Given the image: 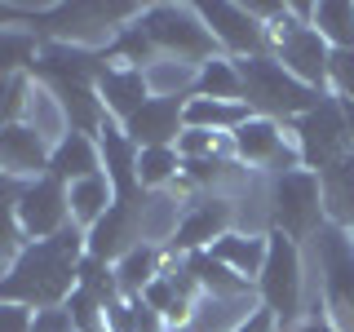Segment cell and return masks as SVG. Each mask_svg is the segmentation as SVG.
I'll use <instances>...</instances> for the list:
<instances>
[{
    "mask_svg": "<svg viewBox=\"0 0 354 332\" xmlns=\"http://www.w3.org/2000/svg\"><path fill=\"white\" fill-rule=\"evenodd\" d=\"M257 306H261L257 288H248V293H199L182 332H235Z\"/></svg>",
    "mask_w": 354,
    "mask_h": 332,
    "instance_id": "cell-18",
    "label": "cell"
},
{
    "mask_svg": "<svg viewBox=\"0 0 354 332\" xmlns=\"http://www.w3.org/2000/svg\"><path fill=\"white\" fill-rule=\"evenodd\" d=\"M102 332H138V310H133V297H115L111 306H102Z\"/></svg>",
    "mask_w": 354,
    "mask_h": 332,
    "instance_id": "cell-36",
    "label": "cell"
},
{
    "mask_svg": "<svg viewBox=\"0 0 354 332\" xmlns=\"http://www.w3.org/2000/svg\"><path fill=\"white\" fill-rule=\"evenodd\" d=\"M115 204V186L106 182V173H93L84 182L66 186V208H71V221L80 230H88L97 217H106V208Z\"/></svg>",
    "mask_w": 354,
    "mask_h": 332,
    "instance_id": "cell-27",
    "label": "cell"
},
{
    "mask_svg": "<svg viewBox=\"0 0 354 332\" xmlns=\"http://www.w3.org/2000/svg\"><path fill=\"white\" fill-rule=\"evenodd\" d=\"M177 177H182V155H177V147L138 151V186L142 191H169Z\"/></svg>",
    "mask_w": 354,
    "mask_h": 332,
    "instance_id": "cell-32",
    "label": "cell"
},
{
    "mask_svg": "<svg viewBox=\"0 0 354 332\" xmlns=\"http://www.w3.org/2000/svg\"><path fill=\"white\" fill-rule=\"evenodd\" d=\"M195 191L177 177L169 191H147L138 199V235L142 243H155V248H169L177 226H182V213H186V199Z\"/></svg>",
    "mask_w": 354,
    "mask_h": 332,
    "instance_id": "cell-15",
    "label": "cell"
},
{
    "mask_svg": "<svg viewBox=\"0 0 354 332\" xmlns=\"http://www.w3.org/2000/svg\"><path fill=\"white\" fill-rule=\"evenodd\" d=\"M328 93L354 102V49H332V62H328Z\"/></svg>",
    "mask_w": 354,
    "mask_h": 332,
    "instance_id": "cell-35",
    "label": "cell"
},
{
    "mask_svg": "<svg viewBox=\"0 0 354 332\" xmlns=\"http://www.w3.org/2000/svg\"><path fill=\"white\" fill-rule=\"evenodd\" d=\"M142 75H147V89L151 98H173V102H186V98H195V84H199V66L195 62H182V58H155L142 66Z\"/></svg>",
    "mask_w": 354,
    "mask_h": 332,
    "instance_id": "cell-25",
    "label": "cell"
},
{
    "mask_svg": "<svg viewBox=\"0 0 354 332\" xmlns=\"http://www.w3.org/2000/svg\"><path fill=\"white\" fill-rule=\"evenodd\" d=\"M230 142H235V160L257 177H279V173L301 169V151H297L292 124H279V120H266V116H248L230 133Z\"/></svg>",
    "mask_w": 354,
    "mask_h": 332,
    "instance_id": "cell-10",
    "label": "cell"
},
{
    "mask_svg": "<svg viewBox=\"0 0 354 332\" xmlns=\"http://www.w3.org/2000/svg\"><path fill=\"white\" fill-rule=\"evenodd\" d=\"M138 199H115L106 208V217H97L93 226L84 230V257L115 266L129 248H138Z\"/></svg>",
    "mask_w": 354,
    "mask_h": 332,
    "instance_id": "cell-14",
    "label": "cell"
},
{
    "mask_svg": "<svg viewBox=\"0 0 354 332\" xmlns=\"http://www.w3.org/2000/svg\"><path fill=\"white\" fill-rule=\"evenodd\" d=\"M31 319L36 310L22 302H0V332H31Z\"/></svg>",
    "mask_w": 354,
    "mask_h": 332,
    "instance_id": "cell-38",
    "label": "cell"
},
{
    "mask_svg": "<svg viewBox=\"0 0 354 332\" xmlns=\"http://www.w3.org/2000/svg\"><path fill=\"white\" fill-rule=\"evenodd\" d=\"M14 217H18V230H22V239H27V243L53 239L58 230L71 226L66 186L53 173L36 177V182H22L18 186V199H14Z\"/></svg>",
    "mask_w": 354,
    "mask_h": 332,
    "instance_id": "cell-11",
    "label": "cell"
},
{
    "mask_svg": "<svg viewBox=\"0 0 354 332\" xmlns=\"http://www.w3.org/2000/svg\"><path fill=\"white\" fill-rule=\"evenodd\" d=\"M195 98H221V102H243V80H239V62L217 53V58L199 62V84Z\"/></svg>",
    "mask_w": 354,
    "mask_h": 332,
    "instance_id": "cell-30",
    "label": "cell"
},
{
    "mask_svg": "<svg viewBox=\"0 0 354 332\" xmlns=\"http://www.w3.org/2000/svg\"><path fill=\"white\" fill-rule=\"evenodd\" d=\"M310 27L324 36L328 49H354V0H319Z\"/></svg>",
    "mask_w": 354,
    "mask_h": 332,
    "instance_id": "cell-31",
    "label": "cell"
},
{
    "mask_svg": "<svg viewBox=\"0 0 354 332\" xmlns=\"http://www.w3.org/2000/svg\"><path fill=\"white\" fill-rule=\"evenodd\" d=\"M22 124L27 129H36L49 147H58V142L71 133V120H66V107H62V98L53 93L44 80H36L31 75V89H27V107H22Z\"/></svg>",
    "mask_w": 354,
    "mask_h": 332,
    "instance_id": "cell-21",
    "label": "cell"
},
{
    "mask_svg": "<svg viewBox=\"0 0 354 332\" xmlns=\"http://www.w3.org/2000/svg\"><path fill=\"white\" fill-rule=\"evenodd\" d=\"M40 53V36L31 22H14V27H0V75H22L36 66Z\"/></svg>",
    "mask_w": 354,
    "mask_h": 332,
    "instance_id": "cell-29",
    "label": "cell"
},
{
    "mask_svg": "<svg viewBox=\"0 0 354 332\" xmlns=\"http://www.w3.org/2000/svg\"><path fill=\"white\" fill-rule=\"evenodd\" d=\"M49 155H53V147L36 129L22 124V120L0 129V173L9 182H36V177H44L49 173Z\"/></svg>",
    "mask_w": 354,
    "mask_h": 332,
    "instance_id": "cell-16",
    "label": "cell"
},
{
    "mask_svg": "<svg viewBox=\"0 0 354 332\" xmlns=\"http://www.w3.org/2000/svg\"><path fill=\"white\" fill-rule=\"evenodd\" d=\"M239 80H243V102H248L252 116L279 120V124H292V120L306 116L319 98H328V93H319V89L301 84L297 75H288L270 53L243 58L239 62Z\"/></svg>",
    "mask_w": 354,
    "mask_h": 332,
    "instance_id": "cell-5",
    "label": "cell"
},
{
    "mask_svg": "<svg viewBox=\"0 0 354 332\" xmlns=\"http://www.w3.org/2000/svg\"><path fill=\"white\" fill-rule=\"evenodd\" d=\"M182 107L186 102H173V98H151L147 107L138 111V116L129 120V124H120L133 138V147L147 151V147H177V138H182Z\"/></svg>",
    "mask_w": 354,
    "mask_h": 332,
    "instance_id": "cell-20",
    "label": "cell"
},
{
    "mask_svg": "<svg viewBox=\"0 0 354 332\" xmlns=\"http://www.w3.org/2000/svg\"><path fill=\"white\" fill-rule=\"evenodd\" d=\"M164 261H169V248H155V243H138V248H129L124 257L115 261L120 297H142L164 275Z\"/></svg>",
    "mask_w": 354,
    "mask_h": 332,
    "instance_id": "cell-23",
    "label": "cell"
},
{
    "mask_svg": "<svg viewBox=\"0 0 354 332\" xmlns=\"http://www.w3.org/2000/svg\"><path fill=\"white\" fill-rule=\"evenodd\" d=\"M266 199H270V230L306 243L328 221L324 208V182L310 169H292L279 177H266Z\"/></svg>",
    "mask_w": 354,
    "mask_h": 332,
    "instance_id": "cell-6",
    "label": "cell"
},
{
    "mask_svg": "<svg viewBox=\"0 0 354 332\" xmlns=\"http://www.w3.org/2000/svg\"><path fill=\"white\" fill-rule=\"evenodd\" d=\"M147 5H53L36 22V36L53 44H71L84 53H102L115 44V36L129 22L142 18Z\"/></svg>",
    "mask_w": 354,
    "mask_h": 332,
    "instance_id": "cell-4",
    "label": "cell"
},
{
    "mask_svg": "<svg viewBox=\"0 0 354 332\" xmlns=\"http://www.w3.org/2000/svg\"><path fill=\"white\" fill-rule=\"evenodd\" d=\"M97 155H102V173L115 186V199H142L147 191L138 186V147L115 120L97 129Z\"/></svg>",
    "mask_w": 354,
    "mask_h": 332,
    "instance_id": "cell-19",
    "label": "cell"
},
{
    "mask_svg": "<svg viewBox=\"0 0 354 332\" xmlns=\"http://www.w3.org/2000/svg\"><path fill=\"white\" fill-rule=\"evenodd\" d=\"M297 332H337V328H332V324H324V319H310V324H301Z\"/></svg>",
    "mask_w": 354,
    "mask_h": 332,
    "instance_id": "cell-40",
    "label": "cell"
},
{
    "mask_svg": "<svg viewBox=\"0 0 354 332\" xmlns=\"http://www.w3.org/2000/svg\"><path fill=\"white\" fill-rule=\"evenodd\" d=\"M248 116H252L248 102H221V98H186L182 107V124L208 133H235Z\"/></svg>",
    "mask_w": 354,
    "mask_h": 332,
    "instance_id": "cell-26",
    "label": "cell"
},
{
    "mask_svg": "<svg viewBox=\"0 0 354 332\" xmlns=\"http://www.w3.org/2000/svg\"><path fill=\"white\" fill-rule=\"evenodd\" d=\"M27 89H31V71H22V75H0V129H9V124H18V120H22Z\"/></svg>",
    "mask_w": 354,
    "mask_h": 332,
    "instance_id": "cell-34",
    "label": "cell"
},
{
    "mask_svg": "<svg viewBox=\"0 0 354 332\" xmlns=\"http://www.w3.org/2000/svg\"><path fill=\"white\" fill-rule=\"evenodd\" d=\"M235 332H283V328H279V319H274L270 310H261V306H257V310H252V315L243 319Z\"/></svg>",
    "mask_w": 354,
    "mask_h": 332,
    "instance_id": "cell-39",
    "label": "cell"
},
{
    "mask_svg": "<svg viewBox=\"0 0 354 332\" xmlns=\"http://www.w3.org/2000/svg\"><path fill=\"white\" fill-rule=\"evenodd\" d=\"M266 239L270 235H243V230H226L213 248V257L226 266V270H235L239 279H248V284H257V275H261V266H266Z\"/></svg>",
    "mask_w": 354,
    "mask_h": 332,
    "instance_id": "cell-24",
    "label": "cell"
},
{
    "mask_svg": "<svg viewBox=\"0 0 354 332\" xmlns=\"http://www.w3.org/2000/svg\"><path fill=\"white\" fill-rule=\"evenodd\" d=\"M266 53L283 66L288 75H297L301 84L328 93V62H332V49L324 44L310 22H297L292 9H283L279 18L266 27Z\"/></svg>",
    "mask_w": 354,
    "mask_h": 332,
    "instance_id": "cell-8",
    "label": "cell"
},
{
    "mask_svg": "<svg viewBox=\"0 0 354 332\" xmlns=\"http://www.w3.org/2000/svg\"><path fill=\"white\" fill-rule=\"evenodd\" d=\"M319 182H324L328 221L354 230V155H346V160H337L332 169H324V173H319Z\"/></svg>",
    "mask_w": 354,
    "mask_h": 332,
    "instance_id": "cell-28",
    "label": "cell"
},
{
    "mask_svg": "<svg viewBox=\"0 0 354 332\" xmlns=\"http://www.w3.org/2000/svg\"><path fill=\"white\" fill-rule=\"evenodd\" d=\"M306 293H310V266H306V243L270 230L266 239V266L257 275V302L279 319L283 332H297L306 324Z\"/></svg>",
    "mask_w": 354,
    "mask_h": 332,
    "instance_id": "cell-3",
    "label": "cell"
},
{
    "mask_svg": "<svg viewBox=\"0 0 354 332\" xmlns=\"http://www.w3.org/2000/svg\"><path fill=\"white\" fill-rule=\"evenodd\" d=\"M138 27L147 31L151 49L160 58H182L195 66L217 58V40L204 27V18H199V5H147Z\"/></svg>",
    "mask_w": 354,
    "mask_h": 332,
    "instance_id": "cell-7",
    "label": "cell"
},
{
    "mask_svg": "<svg viewBox=\"0 0 354 332\" xmlns=\"http://www.w3.org/2000/svg\"><path fill=\"white\" fill-rule=\"evenodd\" d=\"M199 18H204L208 31H213L217 53H226V58L243 62V58H257V53H266V27L248 14V5H226V0H213V5H199Z\"/></svg>",
    "mask_w": 354,
    "mask_h": 332,
    "instance_id": "cell-13",
    "label": "cell"
},
{
    "mask_svg": "<svg viewBox=\"0 0 354 332\" xmlns=\"http://www.w3.org/2000/svg\"><path fill=\"white\" fill-rule=\"evenodd\" d=\"M49 173L58 177L62 186L71 182H84V177L102 173V155H97V138H88V133H66V138L53 147L49 155Z\"/></svg>",
    "mask_w": 354,
    "mask_h": 332,
    "instance_id": "cell-22",
    "label": "cell"
},
{
    "mask_svg": "<svg viewBox=\"0 0 354 332\" xmlns=\"http://www.w3.org/2000/svg\"><path fill=\"white\" fill-rule=\"evenodd\" d=\"M186 270H191V279L199 284V293H248V279H239L235 270H226L213 252H186Z\"/></svg>",
    "mask_w": 354,
    "mask_h": 332,
    "instance_id": "cell-33",
    "label": "cell"
},
{
    "mask_svg": "<svg viewBox=\"0 0 354 332\" xmlns=\"http://www.w3.org/2000/svg\"><path fill=\"white\" fill-rule=\"evenodd\" d=\"M310 293H306V324L324 319L337 332H354V230L324 221L306 239Z\"/></svg>",
    "mask_w": 354,
    "mask_h": 332,
    "instance_id": "cell-2",
    "label": "cell"
},
{
    "mask_svg": "<svg viewBox=\"0 0 354 332\" xmlns=\"http://www.w3.org/2000/svg\"><path fill=\"white\" fill-rule=\"evenodd\" d=\"M93 89H97V98H102L106 120H115V124H129V120H133L142 107L151 102L147 75H142L138 66H115V62H102V71H97Z\"/></svg>",
    "mask_w": 354,
    "mask_h": 332,
    "instance_id": "cell-17",
    "label": "cell"
},
{
    "mask_svg": "<svg viewBox=\"0 0 354 332\" xmlns=\"http://www.w3.org/2000/svg\"><path fill=\"white\" fill-rule=\"evenodd\" d=\"M31 332H80V328H75V319H71L66 306H49V310H36Z\"/></svg>",
    "mask_w": 354,
    "mask_h": 332,
    "instance_id": "cell-37",
    "label": "cell"
},
{
    "mask_svg": "<svg viewBox=\"0 0 354 332\" xmlns=\"http://www.w3.org/2000/svg\"><path fill=\"white\" fill-rule=\"evenodd\" d=\"M292 138H297V151H301V169H310V173H324L337 160L354 155L346 111H341V98H332V93L319 98L306 116L292 120Z\"/></svg>",
    "mask_w": 354,
    "mask_h": 332,
    "instance_id": "cell-9",
    "label": "cell"
},
{
    "mask_svg": "<svg viewBox=\"0 0 354 332\" xmlns=\"http://www.w3.org/2000/svg\"><path fill=\"white\" fill-rule=\"evenodd\" d=\"M226 230H235V204H230V195H191L169 252H182V257L186 252H208Z\"/></svg>",
    "mask_w": 354,
    "mask_h": 332,
    "instance_id": "cell-12",
    "label": "cell"
},
{
    "mask_svg": "<svg viewBox=\"0 0 354 332\" xmlns=\"http://www.w3.org/2000/svg\"><path fill=\"white\" fill-rule=\"evenodd\" d=\"M80 261H84V230L66 226L53 239L27 243L18 261L0 275V302H22L31 310L66 306V297L80 284Z\"/></svg>",
    "mask_w": 354,
    "mask_h": 332,
    "instance_id": "cell-1",
    "label": "cell"
}]
</instances>
